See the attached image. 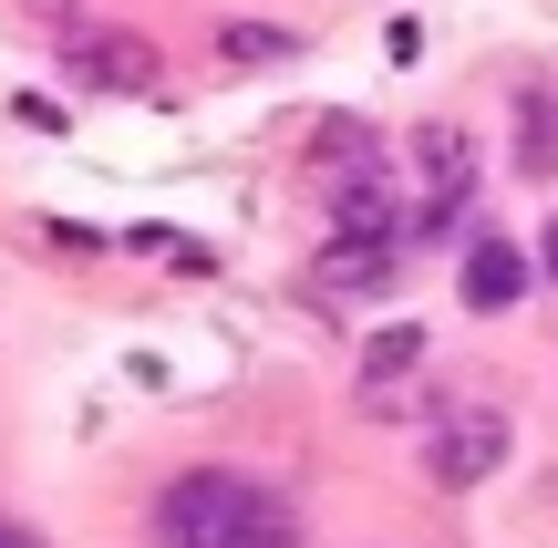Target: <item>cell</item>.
I'll list each match as a JSON object with an SVG mask.
<instances>
[{"label":"cell","mask_w":558,"mask_h":548,"mask_svg":"<svg viewBox=\"0 0 558 548\" xmlns=\"http://www.w3.org/2000/svg\"><path fill=\"white\" fill-rule=\"evenodd\" d=\"M311 176H320V197L383 186V135H373V124H352V114H331V124H320V145H311Z\"/></svg>","instance_id":"obj_4"},{"label":"cell","mask_w":558,"mask_h":548,"mask_svg":"<svg viewBox=\"0 0 558 548\" xmlns=\"http://www.w3.org/2000/svg\"><path fill=\"white\" fill-rule=\"evenodd\" d=\"M218 62H239V73L300 62V32H279V21H228V32H218Z\"/></svg>","instance_id":"obj_7"},{"label":"cell","mask_w":558,"mask_h":548,"mask_svg":"<svg viewBox=\"0 0 558 548\" xmlns=\"http://www.w3.org/2000/svg\"><path fill=\"white\" fill-rule=\"evenodd\" d=\"M507 404L497 393H445V414H435V446H424V476L435 487H486V476L507 466Z\"/></svg>","instance_id":"obj_2"},{"label":"cell","mask_w":558,"mask_h":548,"mask_svg":"<svg viewBox=\"0 0 558 548\" xmlns=\"http://www.w3.org/2000/svg\"><path fill=\"white\" fill-rule=\"evenodd\" d=\"M21 11H32V21H52V32H73V11H83V0H21Z\"/></svg>","instance_id":"obj_10"},{"label":"cell","mask_w":558,"mask_h":548,"mask_svg":"<svg viewBox=\"0 0 558 548\" xmlns=\"http://www.w3.org/2000/svg\"><path fill=\"white\" fill-rule=\"evenodd\" d=\"M73 83H94V94H145V83H156V41L145 32H83L73 41Z\"/></svg>","instance_id":"obj_5"},{"label":"cell","mask_w":558,"mask_h":548,"mask_svg":"<svg viewBox=\"0 0 558 548\" xmlns=\"http://www.w3.org/2000/svg\"><path fill=\"white\" fill-rule=\"evenodd\" d=\"M518 176H558V94H527L518 103Z\"/></svg>","instance_id":"obj_8"},{"label":"cell","mask_w":558,"mask_h":548,"mask_svg":"<svg viewBox=\"0 0 558 548\" xmlns=\"http://www.w3.org/2000/svg\"><path fill=\"white\" fill-rule=\"evenodd\" d=\"M518 290H527L518 239H476V248H465V310H507Z\"/></svg>","instance_id":"obj_6"},{"label":"cell","mask_w":558,"mask_h":548,"mask_svg":"<svg viewBox=\"0 0 558 548\" xmlns=\"http://www.w3.org/2000/svg\"><path fill=\"white\" fill-rule=\"evenodd\" d=\"M156 548H300V517L259 476L197 466V476H177L156 497Z\"/></svg>","instance_id":"obj_1"},{"label":"cell","mask_w":558,"mask_h":548,"mask_svg":"<svg viewBox=\"0 0 558 548\" xmlns=\"http://www.w3.org/2000/svg\"><path fill=\"white\" fill-rule=\"evenodd\" d=\"M414 363H424V331H383V342L362 352V404H373V393H403Z\"/></svg>","instance_id":"obj_9"},{"label":"cell","mask_w":558,"mask_h":548,"mask_svg":"<svg viewBox=\"0 0 558 548\" xmlns=\"http://www.w3.org/2000/svg\"><path fill=\"white\" fill-rule=\"evenodd\" d=\"M393 269H403V239H320L300 290L311 301H373V290H393Z\"/></svg>","instance_id":"obj_3"},{"label":"cell","mask_w":558,"mask_h":548,"mask_svg":"<svg viewBox=\"0 0 558 548\" xmlns=\"http://www.w3.org/2000/svg\"><path fill=\"white\" fill-rule=\"evenodd\" d=\"M548 280H558V228H548Z\"/></svg>","instance_id":"obj_12"},{"label":"cell","mask_w":558,"mask_h":548,"mask_svg":"<svg viewBox=\"0 0 558 548\" xmlns=\"http://www.w3.org/2000/svg\"><path fill=\"white\" fill-rule=\"evenodd\" d=\"M0 548H41V528H21V517H0Z\"/></svg>","instance_id":"obj_11"}]
</instances>
